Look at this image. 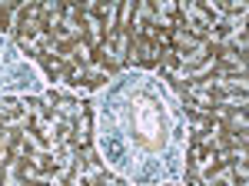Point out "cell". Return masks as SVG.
I'll return each mask as SVG.
<instances>
[{"label": "cell", "instance_id": "cell-1", "mask_svg": "<svg viewBox=\"0 0 249 186\" xmlns=\"http://www.w3.org/2000/svg\"><path fill=\"white\" fill-rule=\"evenodd\" d=\"M136 123H140V136H143L146 143H156V136H160V123H156L153 110H150L146 103L136 110Z\"/></svg>", "mask_w": 249, "mask_h": 186}]
</instances>
